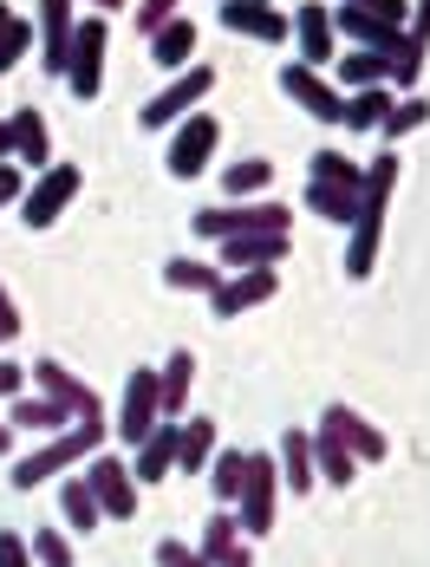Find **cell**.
<instances>
[{
    "label": "cell",
    "mask_w": 430,
    "mask_h": 567,
    "mask_svg": "<svg viewBox=\"0 0 430 567\" xmlns=\"http://www.w3.org/2000/svg\"><path fill=\"white\" fill-rule=\"evenodd\" d=\"M398 183V157H378L366 171V196H359V216H352V248H346V275L366 281L372 275V255H378V223H385V196Z\"/></svg>",
    "instance_id": "obj_1"
},
{
    "label": "cell",
    "mask_w": 430,
    "mask_h": 567,
    "mask_svg": "<svg viewBox=\"0 0 430 567\" xmlns=\"http://www.w3.org/2000/svg\"><path fill=\"white\" fill-rule=\"evenodd\" d=\"M99 444H105V424L99 417H79L72 431H59L47 451H33L27 463H13V489H33V483H53L65 463H79V456H99Z\"/></svg>",
    "instance_id": "obj_2"
},
{
    "label": "cell",
    "mask_w": 430,
    "mask_h": 567,
    "mask_svg": "<svg viewBox=\"0 0 430 567\" xmlns=\"http://www.w3.org/2000/svg\"><path fill=\"white\" fill-rule=\"evenodd\" d=\"M287 209L280 203H235V209H196V235L209 241H235V235H287Z\"/></svg>",
    "instance_id": "obj_3"
},
{
    "label": "cell",
    "mask_w": 430,
    "mask_h": 567,
    "mask_svg": "<svg viewBox=\"0 0 430 567\" xmlns=\"http://www.w3.org/2000/svg\"><path fill=\"white\" fill-rule=\"evenodd\" d=\"M157 417H163V372H131L124 411H117V437L124 444H144L157 431Z\"/></svg>",
    "instance_id": "obj_4"
},
{
    "label": "cell",
    "mask_w": 430,
    "mask_h": 567,
    "mask_svg": "<svg viewBox=\"0 0 430 567\" xmlns=\"http://www.w3.org/2000/svg\"><path fill=\"white\" fill-rule=\"evenodd\" d=\"M105 20H85L79 33H72V59H65V85H72V99H99V72H105Z\"/></svg>",
    "instance_id": "obj_5"
},
{
    "label": "cell",
    "mask_w": 430,
    "mask_h": 567,
    "mask_svg": "<svg viewBox=\"0 0 430 567\" xmlns=\"http://www.w3.org/2000/svg\"><path fill=\"white\" fill-rule=\"evenodd\" d=\"M72 196H79V171H72V164H53V171L33 183V196L20 203V216H27V228H53L59 209H65Z\"/></svg>",
    "instance_id": "obj_6"
},
{
    "label": "cell",
    "mask_w": 430,
    "mask_h": 567,
    "mask_svg": "<svg viewBox=\"0 0 430 567\" xmlns=\"http://www.w3.org/2000/svg\"><path fill=\"white\" fill-rule=\"evenodd\" d=\"M222 27L242 33V40H262V47L294 40V20H280L274 7H262V0H222Z\"/></svg>",
    "instance_id": "obj_7"
},
{
    "label": "cell",
    "mask_w": 430,
    "mask_h": 567,
    "mask_svg": "<svg viewBox=\"0 0 430 567\" xmlns=\"http://www.w3.org/2000/svg\"><path fill=\"white\" fill-rule=\"evenodd\" d=\"M215 144H222V124H215L209 112H196L183 131H176V144H170V176H203Z\"/></svg>",
    "instance_id": "obj_8"
},
{
    "label": "cell",
    "mask_w": 430,
    "mask_h": 567,
    "mask_svg": "<svg viewBox=\"0 0 430 567\" xmlns=\"http://www.w3.org/2000/svg\"><path fill=\"white\" fill-rule=\"evenodd\" d=\"M209 92H215V72H209V65H196V72H183L176 85H163V99H151V105H144V131H163L170 117L196 112V99H209Z\"/></svg>",
    "instance_id": "obj_9"
},
{
    "label": "cell",
    "mask_w": 430,
    "mask_h": 567,
    "mask_svg": "<svg viewBox=\"0 0 430 567\" xmlns=\"http://www.w3.org/2000/svg\"><path fill=\"white\" fill-rule=\"evenodd\" d=\"M280 92H287V99H300V105H307L314 117H326V124H346V99L326 85L314 65H287V72H280Z\"/></svg>",
    "instance_id": "obj_10"
},
{
    "label": "cell",
    "mask_w": 430,
    "mask_h": 567,
    "mask_svg": "<svg viewBox=\"0 0 430 567\" xmlns=\"http://www.w3.org/2000/svg\"><path fill=\"white\" fill-rule=\"evenodd\" d=\"M92 496H99V509L111 522H124V515H137V483H131V470L124 463H111V456H92Z\"/></svg>",
    "instance_id": "obj_11"
},
{
    "label": "cell",
    "mask_w": 430,
    "mask_h": 567,
    "mask_svg": "<svg viewBox=\"0 0 430 567\" xmlns=\"http://www.w3.org/2000/svg\"><path fill=\"white\" fill-rule=\"evenodd\" d=\"M248 535H268L274 522V463L268 456H248V483H242V515H235Z\"/></svg>",
    "instance_id": "obj_12"
},
{
    "label": "cell",
    "mask_w": 430,
    "mask_h": 567,
    "mask_svg": "<svg viewBox=\"0 0 430 567\" xmlns=\"http://www.w3.org/2000/svg\"><path fill=\"white\" fill-rule=\"evenodd\" d=\"M274 268H255V275H242V281H222L209 293V307L228 320V313H248V307H262V300H274Z\"/></svg>",
    "instance_id": "obj_13"
},
{
    "label": "cell",
    "mask_w": 430,
    "mask_h": 567,
    "mask_svg": "<svg viewBox=\"0 0 430 567\" xmlns=\"http://www.w3.org/2000/svg\"><path fill=\"white\" fill-rule=\"evenodd\" d=\"M40 33H47V72H65V59H72V33H79V27H72V0H40Z\"/></svg>",
    "instance_id": "obj_14"
},
{
    "label": "cell",
    "mask_w": 430,
    "mask_h": 567,
    "mask_svg": "<svg viewBox=\"0 0 430 567\" xmlns=\"http://www.w3.org/2000/svg\"><path fill=\"white\" fill-rule=\"evenodd\" d=\"M40 385H47V398H53L59 411H72V417H99V392L79 385L72 372H59V359H40Z\"/></svg>",
    "instance_id": "obj_15"
},
{
    "label": "cell",
    "mask_w": 430,
    "mask_h": 567,
    "mask_svg": "<svg viewBox=\"0 0 430 567\" xmlns=\"http://www.w3.org/2000/svg\"><path fill=\"white\" fill-rule=\"evenodd\" d=\"M294 40H300V53H307V65H314V72L332 59V13H326L320 0H307V7L294 13Z\"/></svg>",
    "instance_id": "obj_16"
},
{
    "label": "cell",
    "mask_w": 430,
    "mask_h": 567,
    "mask_svg": "<svg viewBox=\"0 0 430 567\" xmlns=\"http://www.w3.org/2000/svg\"><path fill=\"white\" fill-rule=\"evenodd\" d=\"M280 255H287V235H235V241H222V261H228V268H242V275L274 268Z\"/></svg>",
    "instance_id": "obj_17"
},
{
    "label": "cell",
    "mask_w": 430,
    "mask_h": 567,
    "mask_svg": "<svg viewBox=\"0 0 430 567\" xmlns=\"http://www.w3.org/2000/svg\"><path fill=\"white\" fill-rule=\"evenodd\" d=\"M176 424H163V431H151L144 444H137V463H131V483H163V470H176Z\"/></svg>",
    "instance_id": "obj_18"
},
{
    "label": "cell",
    "mask_w": 430,
    "mask_h": 567,
    "mask_svg": "<svg viewBox=\"0 0 430 567\" xmlns=\"http://www.w3.org/2000/svg\"><path fill=\"white\" fill-rule=\"evenodd\" d=\"M320 424H326V431H339V437L352 444V456H359V463H378V456H385V437H378L372 424H359V417H352L346 404H332Z\"/></svg>",
    "instance_id": "obj_19"
},
{
    "label": "cell",
    "mask_w": 430,
    "mask_h": 567,
    "mask_svg": "<svg viewBox=\"0 0 430 567\" xmlns=\"http://www.w3.org/2000/svg\"><path fill=\"white\" fill-rule=\"evenodd\" d=\"M359 196H366V189H339V183H314V176H307V209L326 216V223H352V216H359Z\"/></svg>",
    "instance_id": "obj_20"
},
{
    "label": "cell",
    "mask_w": 430,
    "mask_h": 567,
    "mask_svg": "<svg viewBox=\"0 0 430 567\" xmlns=\"http://www.w3.org/2000/svg\"><path fill=\"white\" fill-rule=\"evenodd\" d=\"M314 456H320V470H326V483H332V489H346V483H352V470H359L352 444H346L339 431H326V424H320V437H314Z\"/></svg>",
    "instance_id": "obj_21"
},
{
    "label": "cell",
    "mask_w": 430,
    "mask_h": 567,
    "mask_svg": "<svg viewBox=\"0 0 430 567\" xmlns=\"http://www.w3.org/2000/svg\"><path fill=\"white\" fill-rule=\"evenodd\" d=\"M13 157H27V164H53L47 117H40V112H13Z\"/></svg>",
    "instance_id": "obj_22"
},
{
    "label": "cell",
    "mask_w": 430,
    "mask_h": 567,
    "mask_svg": "<svg viewBox=\"0 0 430 567\" xmlns=\"http://www.w3.org/2000/svg\"><path fill=\"white\" fill-rule=\"evenodd\" d=\"M190 53H196V27L190 20H170L163 33H151V59H157L163 72L170 65H190Z\"/></svg>",
    "instance_id": "obj_23"
},
{
    "label": "cell",
    "mask_w": 430,
    "mask_h": 567,
    "mask_svg": "<svg viewBox=\"0 0 430 567\" xmlns=\"http://www.w3.org/2000/svg\"><path fill=\"white\" fill-rule=\"evenodd\" d=\"M385 117H391V92L385 85H366V92H346V124L352 131H385Z\"/></svg>",
    "instance_id": "obj_24"
},
{
    "label": "cell",
    "mask_w": 430,
    "mask_h": 567,
    "mask_svg": "<svg viewBox=\"0 0 430 567\" xmlns=\"http://www.w3.org/2000/svg\"><path fill=\"white\" fill-rule=\"evenodd\" d=\"M209 456H215V424L209 417L183 424V437H176V470H209Z\"/></svg>",
    "instance_id": "obj_25"
},
{
    "label": "cell",
    "mask_w": 430,
    "mask_h": 567,
    "mask_svg": "<svg viewBox=\"0 0 430 567\" xmlns=\"http://www.w3.org/2000/svg\"><path fill=\"white\" fill-rule=\"evenodd\" d=\"M280 463H287V489H314V437L307 431L280 437Z\"/></svg>",
    "instance_id": "obj_26"
},
{
    "label": "cell",
    "mask_w": 430,
    "mask_h": 567,
    "mask_svg": "<svg viewBox=\"0 0 430 567\" xmlns=\"http://www.w3.org/2000/svg\"><path fill=\"white\" fill-rule=\"evenodd\" d=\"M385 79H391V59H378V53L339 59V85H346V92H366V85H385Z\"/></svg>",
    "instance_id": "obj_27"
},
{
    "label": "cell",
    "mask_w": 430,
    "mask_h": 567,
    "mask_svg": "<svg viewBox=\"0 0 430 567\" xmlns=\"http://www.w3.org/2000/svg\"><path fill=\"white\" fill-rule=\"evenodd\" d=\"M190 379H196V359H190V352H170V365H163V424L183 411V398H190Z\"/></svg>",
    "instance_id": "obj_28"
},
{
    "label": "cell",
    "mask_w": 430,
    "mask_h": 567,
    "mask_svg": "<svg viewBox=\"0 0 430 567\" xmlns=\"http://www.w3.org/2000/svg\"><path fill=\"white\" fill-rule=\"evenodd\" d=\"M13 424H33V431H72V411H59L53 398H20V404H13Z\"/></svg>",
    "instance_id": "obj_29"
},
{
    "label": "cell",
    "mask_w": 430,
    "mask_h": 567,
    "mask_svg": "<svg viewBox=\"0 0 430 567\" xmlns=\"http://www.w3.org/2000/svg\"><path fill=\"white\" fill-rule=\"evenodd\" d=\"M59 503H65V522H72L79 535L105 522V509H99V496H92V483H65V496H59Z\"/></svg>",
    "instance_id": "obj_30"
},
{
    "label": "cell",
    "mask_w": 430,
    "mask_h": 567,
    "mask_svg": "<svg viewBox=\"0 0 430 567\" xmlns=\"http://www.w3.org/2000/svg\"><path fill=\"white\" fill-rule=\"evenodd\" d=\"M314 183H339V189H366V171L359 164H346L339 151H314Z\"/></svg>",
    "instance_id": "obj_31"
},
{
    "label": "cell",
    "mask_w": 430,
    "mask_h": 567,
    "mask_svg": "<svg viewBox=\"0 0 430 567\" xmlns=\"http://www.w3.org/2000/svg\"><path fill=\"white\" fill-rule=\"evenodd\" d=\"M268 183H274V164H268V157L228 164V176H222V189H228V196H255V189H268Z\"/></svg>",
    "instance_id": "obj_32"
},
{
    "label": "cell",
    "mask_w": 430,
    "mask_h": 567,
    "mask_svg": "<svg viewBox=\"0 0 430 567\" xmlns=\"http://www.w3.org/2000/svg\"><path fill=\"white\" fill-rule=\"evenodd\" d=\"M242 483H248V456L222 451L215 456V496H222V503H242Z\"/></svg>",
    "instance_id": "obj_33"
},
{
    "label": "cell",
    "mask_w": 430,
    "mask_h": 567,
    "mask_svg": "<svg viewBox=\"0 0 430 567\" xmlns=\"http://www.w3.org/2000/svg\"><path fill=\"white\" fill-rule=\"evenodd\" d=\"M235 555V515H209V528H203V561L222 567Z\"/></svg>",
    "instance_id": "obj_34"
},
{
    "label": "cell",
    "mask_w": 430,
    "mask_h": 567,
    "mask_svg": "<svg viewBox=\"0 0 430 567\" xmlns=\"http://www.w3.org/2000/svg\"><path fill=\"white\" fill-rule=\"evenodd\" d=\"M163 281H170V287H209V293L222 287L209 261H170V268H163Z\"/></svg>",
    "instance_id": "obj_35"
},
{
    "label": "cell",
    "mask_w": 430,
    "mask_h": 567,
    "mask_svg": "<svg viewBox=\"0 0 430 567\" xmlns=\"http://www.w3.org/2000/svg\"><path fill=\"white\" fill-rule=\"evenodd\" d=\"M424 117H430L424 99H405V105H391V117H385V137H411V131H418Z\"/></svg>",
    "instance_id": "obj_36"
},
{
    "label": "cell",
    "mask_w": 430,
    "mask_h": 567,
    "mask_svg": "<svg viewBox=\"0 0 430 567\" xmlns=\"http://www.w3.org/2000/svg\"><path fill=\"white\" fill-rule=\"evenodd\" d=\"M33 555L47 567H72V542H65L59 528H40V535H33Z\"/></svg>",
    "instance_id": "obj_37"
},
{
    "label": "cell",
    "mask_w": 430,
    "mask_h": 567,
    "mask_svg": "<svg viewBox=\"0 0 430 567\" xmlns=\"http://www.w3.org/2000/svg\"><path fill=\"white\" fill-rule=\"evenodd\" d=\"M20 53H27V20L13 13V27L0 33V72H13V65H20Z\"/></svg>",
    "instance_id": "obj_38"
},
{
    "label": "cell",
    "mask_w": 430,
    "mask_h": 567,
    "mask_svg": "<svg viewBox=\"0 0 430 567\" xmlns=\"http://www.w3.org/2000/svg\"><path fill=\"white\" fill-rule=\"evenodd\" d=\"M346 7H359V13H372V20H385V27H398V20L411 13L405 0H346Z\"/></svg>",
    "instance_id": "obj_39"
},
{
    "label": "cell",
    "mask_w": 430,
    "mask_h": 567,
    "mask_svg": "<svg viewBox=\"0 0 430 567\" xmlns=\"http://www.w3.org/2000/svg\"><path fill=\"white\" fill-rule=\"evenodd\" d=\"M157 567H209V561H203V548H183V542H163V548H157Z\"/></svg>",
    "instance_id": "obj_40"
},
{
    "label": "cell",
    "mask_w": 430,
    "mask_h": 567,
    "mask_svg": "<svg viewBox=\"0 0 430 567\" xmlns=\"http://www.w3.org/2000/svg\"><path fill=\"white\" fill-rule=\"evenodd\" d=\"M170 13H176V0H144V7H137V27H144V33H163Z\"/></svg>",
    "instance_id": "obj_41"
},
{
    "label": "cell",
    "mask_w": 430,
    "mask_h": 567,
    "mask_svg": "<svg viewBox=\"0 0 430 567\" xmlns=\"http://www.w3.org/2000/svg\"><path fill=\"white\" fill-rule=\"evenodd\" d=\"M0 567H33V548H27V542H20L13 528L0 535Z\"/></svg>",
    "instance_id": "obj_42"
},
{
    "label": "cell",
    "mask_w": 430,
    "mask_h": 567,
    "mask_svg": "<svg viewBox=\"0 0 430 567\" xmlns=\"http://www.w3.org/2000/svg\"><path fill=\"white\" fill-rule=\"evenodd\" d=\"M411 47H430V0L411 7Z\"/></svg>",
    "instance_id": "obj_43"
},
{
    "label": "cell",
    "mask_w": 430,
    "mask_h": 567,
    "mask_svg": "<svg viewBox=\"0 0 430 567\" xmlns=\"http://www.w3.org/2000/svg\"><path fill=\"white\" fill-rule=\"evenodd\" d=\"M20 196H27V189H20V171H13V164H0V209H7V203H20Z\"/></svg>",
    "instance_id": "obj_44"
},
{
    "label": "cell",
    "mask_w": 430,
    "mask_h": 567,
    "mask_svg": "<svg viewBox=\"0 0 430 567\" xmlns=\"http://www.w3.org/2000/svg\"><path fill=\"white\" fill-rule=\"evenodd\" d=\"M20 333V313H13V300H7V287H0V346Z\"/></svg>",
    "instance_id": "obj_45"
},
{
    "label": "cell",
    "mask_w": 430,
    "mask_h": 567,
    "mask_svg": "<svg viewBox=\"0 0 430 567\" xmlns=\"http://www.w3.org/2000/svg\"><path fill=\"white\" fill-rule=\"evenodd\" d=\"M20 392V365H13V359H0V398H13Z\"/></svg>",
    "instance_id": "obj_46"
},
{
    "label": "cell",
    "mask_w": 430,
    "mask_h": 567,
    "mask_svg": "<svg viewBox=\"0 0 430 567\" xmlns=\"http://www.w3.org/2000/svg\"><path fill=\"white\" fill-rule=\"evenodd\" d=\"M7 151H13V117H0V164H7Z\"/></svg>",
    "instance_id": "obj_47"
},
{
    "label": "cell",
    "mask_w": 430,
    "mask_h": 567,
    "mask_svg": "<svg viewBox=\"0 0 430 567\" xmlns=\"http://www.w3.org/2000/svg\"><path fill=\"white\" fill-rule=\"evenodd\" d=\"M222 567H255V561H248V548H235V555H228Z\"/></svg>",
    "instance_id": "obj_48"
},
{
    "label": "cell",
    "mask_w": 430,
    "mask_h": 567,
    "mask_svg": "<svg viewBox=\"0 0 430 567\" xmlns=\"http://www.w3.org/2000/svg\"><path fill=\"white\" fill-rule=\"evenodd\" d=\"M7 27H13V7H7V0H0V33H7Z\"/></svg>",
    "instance_id": "obj_49"
},
{
    "label": "cell",
    "mask_w": 430,
    "mask_h": 567,
    "mask_svg": "<svg viewBox=\"0 0 430 567\" xmlns=\"http://www.w3.org/2000/svg\"><path fill=\"white\" fill-rule=\"evenodd\" d=\"M92 7H111V13H117V7H124V0H92Z\"/></svg>",
    "instance_id": "obj_50"
},
{
    "label": "cell",
    "mask_w": 430,
    "mask_h": 567,
    "mask_svg": "<svg viewBox=\"0 0 430 567\" xmlns=\"http://www.w3.org/2000/svg\"><path fill=\"white\" fill-rule=\"evenodd\" d=\"M0 451H7V424H0Z\"/></svg>",
    "instance_id": "obj_51"
},
{
    "label": "cell",
    "mask_w": 430,
    "mask_h": 567,
    "mask_svg": "<svg viewBox=\"0 0 430 567\" xmlns=\"http://www.w3.org/2000/svg\"><path fill=\"white\" fill-rule=\"evenodd\" d=\"M262 7H274V0H262Z\"/></svg>",
    "instance_id": "obj_52"
}]
</instances>
